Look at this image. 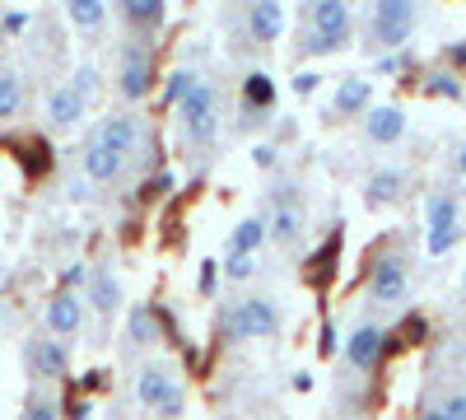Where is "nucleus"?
I'll list each match as a JSON object with an SVG mask.
<instances>
[{"instance_id":"f257e3e1","label":"nucleus","mask_w":466,"mask_h":420,"mask_svg":"<svg viewBox=\"0 0 466 420\" xmlns=\"http://www.w3.org/2000/svg\"><path fill=\"white\" fill-rule=\"evenodd\" d=\"M276 332H280L276 299L243 294V299L228 303V313H224V336L228 341H261V336H276Z\"/></svg>"},{"instance_id":"f03ea898","label":"nucleus","mask_w":466,"mask_h":420,"mask_svg":"<svg viewBox=\"0 0 466 420\" xmlns=\"http://www.w3.org/2000/svg\"><path fill=\"white\" fill-rule=\"evenodd\" d=\"M355 33V15L340 0H322V5L308 10V37H303V52H340Z\"/></svg>"},{"instance_id":"7ed1b4c3","label":"nucleus","mask_w":466,"mask_h":420,"mask_svg":"<svg viewBox=\"0 0 466 420\" xmlns=\"http://www.w3.org/2000/svg\"><path fill=\"white\" fill-rule=\"evenodd\" d=\"M131 393H136V402L145 411H159V415H177L182 411V384H177V374L168 364H140Z\"/></svg>"},{"instance_id":"20e7f679","label":"nucleus","mask_w":466,"mask_h":420,"mask_svg":"<svg viewBox=\"0 0 466 420\" xmlns=\"http://www.w3.org/2000/svg\"><path fill=\"white\" fill-rule=\"evenodd\" d=\"M420 10L406 5V0H378L373 15H369V37H373V47H401L410 28H415Z\"/></svg>"},{"instance_id":"39448f33","label":"nucleus","mask_w":466,"mask_h":420,"mask_svg":"<svg viewBox=\"0 0 466 420\" xmlns=\"http://www.w3.org/2000/svg\"><path fill=\"white\" fill-rule=\"evenodd\" d=\"M24 364H28V378L33 384H52V378H66L70 369V351H66V341L47 336V332H37L24 341Z\"/></svg>"},{"instance_id":"423d86ee","label":"nucleus","mask_w":466,"mask_h":420,"mask_svg":"<svg viewBox=\"0 0 466 420\" xmlns=\"http://www.w3.org/2000/svg\"><path fill=\"white\" fill-rule=\"evenodd\" d=\"M182 112V136L191 140V145H206V140H215V131H219V108H215V85H197L191 89V98L177 108Z\"/></svg>"},{"instance_id":"0eeeda50","label":"nucleus","mask_w":466,"mask_h":420,"mask_svg":"<svg viewBox=\"0 0 466 420\" xmlns=\"http://www.w3.org/2000/svg\"><path fill=\"white\" fill-rule=\"evenodd\" d=\"M154 52L149 47H140V43H131V47H122V61H116V94L122 98H145L149 89H154Z\"/></svg>"},{"instance_id":"6e6552de","label":"nucleus","mask_w":466,"mask_h":420,"mask_svg":"<svg viewBox=\"0 0 466 420\" xmlns=\"http://www.w3.org/2000/svg\"><path fill=\"white\" fill-rule=\"evenodd\" d=\"M406 290H410V266H406V257H378V261H373V276H369L373 303H401Z\"/></svg>"},{"instance_id":"1a4fd4ad","label":"nucleus","mask_w":466,"mask_h":420,"mask_svg":"<svg viewBox=\"0 0 466 420\" xmlns=\"http://www.w3.org/2000/svg\"><path fill=\"white\" fill-rule=\"evenodd\" d=\"M43 327H47V336H56V341L75 336V332L85 327V299L70 294V290H56V294L47 299V309H43Z\"/></svg>"},{"instance_id":"9d476101","label":"nucleus","mask_w":466,"mask_h":420,"mask_svg":"<svg viewBox=\"0 0 466 420\" xmlns=\"http://www.w3.org/2000/svg\"><path fill=\"white\" fill-rule=\"evenodd\" d=\"M136 140H140V118H136V112H107V118L98 122V131H94V145L116 149L122 159L136 149Z\"/></svg>"},{"instance_id":"9b49d317","label":"nucleus","mask_w":466,"mask_h":420,"mask_svg":"<svg viewBox=\"0 0 466 420\" xmlns=\"http://www.w3.org/2000/svg\"><path fill=\"white\" fill-rule=\"evenodd\" d=\"M364 136H369L373 145H397V140L406 136V112H401L397 103L369 108V112H364Z\"/></svg>"},{"instance_id":"f8f14e48","label":"nucleus","mask_w":466,"mask_h":420,"mask_svg":"<svg viewBox=\"0 0 466 420\" xmlns=\"http://www.w3.org/2000/svg\"><path fill=\"white\" fill-rule=\"evenodd\" d=\"M378 355H382V327L360 323L355 332H350V341H345V360H350V369L369 374V369L378 364Z\"/></svg>"},{"instance_id":"ddd939ff","label":"nucleus","mask_w":466,"mask_h":420,"mask_svg":"<svg viewBox=\"0 0 466 420\" xmlns=\"http://www.w3.org/2000/svg\"><path fill=\"white\" fill-rule=\"evenodd\" d=\"M85 294H89V309H98L103 318L122 309V281H116L112 266H94V271H89V285H85Z\"/></svg>"},{"instance_id":"4468645a","label":"nucleus","mask_w":466,"mask_h":420,"mask_svg":"<svg viewBox=\"0 0 466 420\" xmlns=\"http://www.w3.org/2000/svg\"><path fill=\"white\" fill-rule=\"evenodd\" d=\"M80 118H85V98L75 94V85H56L47 94V122L56 131H70V127H80Z\"/></svg>"},{"instance_id":"2eb2a0df","label":"nucleus","mask_w":466,"mask_h":420,"mask_svg":"<svg viewBox=\"0 0 466 420\" xmlns=\"http://www.w3.org/2000/svg\"><path fill=\"white\" fill-rule=\"evenodd\" d=\"M243 24H248V37L252 43H276V37L285 33V5H248V15H243Z\"/></svg>"},{"instance_id":"dca6fc26","label":"nucleus","mask_w":466,"mask_h":420,"mask_svg":"<svg viewBox=\"0 0 466 420\" xmlns=\"http://www.w3.org/2000/svg\"><path fill=\"white\" fill-rule=\"evenodd\" d=\"M401 192H406V173L401 169H373L369 173V182H364V197H369V206H392V201H401Z\"/></svg>"},{"instance_id":"f3484780","label":"nucleus","mask_w":466,"mask_h":420,"mask_svg":"<svg viewBox=\"0 0 466 420\" xmlns=\"http://www.w3.org/2000/svg\"><path fill=\"white\" fill-rule=\"evenodd\" d=\"M122 169H127V159L116 155V149H107V145H85V178L89 182H116L122 178Z\"/></svg>"},{"instance_id":"a211bd4d","label":"nucleus","mask_w":466,"mask_h":420,"mask_svg":"<svg viewBox=\"0 0 466 420\" xmlns=\"http://www.w3.org/2000/svg\"><path fill=\"white\" fill-rule=\"evenodd\" d=\"M266 239L280 243V248H294L303 239V210L299 206H280L276 215L266 220Z\"/></svg>"},{"instance_id":"6ab92c4d","label":"nucleus","mask_w":466,"mask_h":420,"mask_svg":"<svg viewBox=\"0 0 466 420\" xmlns=\"http://www.w3.org/2000/svg\"><path fill=\"white\" fill-rule=\"evenodd\" d=\"M424 220H430V229H461V201L452 192H430L424 197Z\"/></svg>"},{"instance_id":"aec40b11","label":"nucleus","mask_w":466,"mask_h":420,"mask_svg":"<svg viewBox=\"0 0 466 420\" xmlns=\"http://www.w3.org/2000/svg\"><path fill=\"white\" fill-rule=\"evenodd\" d=\"M261 243H266V220L248 215V220L228 234V257H257Z\"/></svg>"},{"instance_id":"412c9836","label":"nucleus","mask_w":466,"mask_h":420,"mask_svg":"<svg viewBox=\"0 0 466 420\" xmlns=\"http://www.w3.org/2000/svg\"><path fill=\"white\" fill-rule=\"evenodd\" d=\"M373 98V85L364 80V75H345V80L336 85V112H364Z\"/></svg>"},{"instance_id":"4be33fe9","label":"nucleus","mask_w":466,"mask_h":420,"mask_svg":"<svg viewBox=\"0 0 466 420\" xmlns=\"http://www.w3.org/2000/svg\"><path fill=\"white\" fill-rule=\"evenodd\" d=\"M122 19H127L131 28H159V24L168 19V10L159 5V0H127Z\"/></svg>"},{"instance_id":"5701e85b","label":"nucleus","mask_w":466,"mask_h":420,"mask_svg":"<svg viewBox=\"0 0 466 420\" xmlns=\"http://www.w3.org/2000/svg\"><path fill=\"white\" fill-rule=\"evenodd\" d=\"M19 108H24V80L15 70H0V122L19 118Z\"/></svg>"},{"instance_id":"b1692460","label":"nucleus","mask_w":466,"mask_h":420,"mask_svg":"<svg viewBox=\"0 0 466 420\" xmlns=\"http://www.w3.org/2000/svg\"><path fill=\"white\" fill-rule=\"evenodd\" d=\"M66 19H70L75 28H103V24H107V5H98V0H70Z\"/></svg>"},{"instance_id":"393cba45","label":"nucleus","mask_w":466,"mask_h":420,"mask_svg":"<svg viewBox=\"0 0 466 420\" xmlns=\"http://www.w3.org/2000/svg\"><path fill=\"white\" fill-rule=\"evenodd\" d=\"M201 80H197V70H187V66H177L168 80H164V98L173 103V108H182L187 98H191V89H197Z\"/></svg>"},{"instance_id":"a878e982","label":"nucleus","mask_w":466,"mask_h":420,"mask_svg":"<svg viewBox=\"0 0 466 420\" xmlns=\"http://www.w3.org/2000/svg\"><path fill=\"white\" fill-rule=\"evenodd\" d=\"M127 336L136 341V346H149L154 336H159V323H154V313L145 309V303H136L131 318H127Z\"/></svg>"},{"instance_id":"bb28decb","label":"nucleus","mask_w":466,"mask_h":420,"mask_svg":"<svg viewBox=\"0 0 466 420\" xmlns=\"http://www.w3.org/2000/svg\"><path fill=\"white\" fill-rule=\"evenodd\" d=\"M24 420H61V406H56L43 388H33L28 402H24Z\"/></svg>"},{"instance_id":"cd10ccee","label":"nucleus","mask_w":466,"mask_h":420,"mask_svg":"<svg viewBox=\"0 0 466 420\" xmlns=\"http://www.w3.org/2000/svg\"><path fill=\"white\" fill-rule=\"evenodd\" d=\"M243 98L252 103V108H270V98H276V89H270V80L257 70V75H248V89H243Z\"/></svg>"},{"instance_id":"c85d7f7f","label":"nucleus","mask_w":466,"mask_h":420,"mask_svg":"<svg viewBox=\"0 0 466 420\" xmlns=\"http://www.w3.org/2000/svg\"><path fill=\"white\" fill-rule=\"evenodd\" d=\"M457 239H461V229H430L424 248H430V257H443V252H452V248H457Z\"/></svg>"},{"instance_id":"c756f323","label":"nucleus","mask_w":466,"mask_h":420,"mask_svg":"<svg viewBox=\"0 0 466 420\" xmlns=\"http://www.w3.org/2000/svg\"><path fill=\"white\" fill-rule=\"evenodd\" d=\"M98 80H103V75H98V66H94V61H85L80 70H75V94H80V98L89 103V94L98 89Z\"/></svg>"},{"instance_id":"7c9ffc66","label":"nucleus","mask_w":466,"mask_h":420,"mask_svg":"<svg viewBox=\"0 0 466 420\" xmlns=\"http://www.w3.org/2000/svg\"><path fill=\"white\" fill-rule=\"evenodd\" d=\"M430 94H439V98H461V85H457V75H448V70L430 75Z\"/></svg>"},{"instance_id":"2f4dec72","label":"nucleus","mask_w":466,"mask_h":420,"mask_svg":"<svg viewBox=\"0 0 466 420\" xmlns=\"http://www.w3.org/2000/svg\"><path fill=\"white\" fill-rule=\"evenodd\" d=\"M252 271H257V257H228L224 261V276L228 281H248Z\"/></svg>"},{"instance_id":"473e14b6","label":"nucleus","mask_w":466,"mask_h":420,"mask_svg":"<svg viewBox=\"0 0 466 420\" xmlns=\"http://www.w3.org/2000/svg\"><path fill=\"white\" fill-rule=\"evenodd\" d=\"M439 406H443V415H448V420H466V388L448 393V397H443Z\"/></svg>"},{"instance_id":"72a5a7b5","label":"nucleus","mask_w":466,"mask_h":420,"mask_svg":"<svg viewBox=\"0 0 466 420\" xmlns=\"http://www.w3.org/2000/svg\"><path fill=\"white\" fill-rule=\"evenodd\" d=\"M0 28H5V33H24V28H28V15H19V10L0 15Z\"/></svg>"},{"instance_id":"f704fd0d","label":"nucleus","mask_w":466,"mask_h":420,"mask_svg":"<svg viewBox=\"0 0 466 420\" xmlns=\"http://www.w3.org/2000/svg\"><path fill=\"white\" fill-rule=\"evenodd\" d=\"M215 285H219V261H206V266H201V290L210 294Z\"/></svg>"},{"instance_id":"c9c22d12","label":"nucleus","mask_w":466,"mask_h":420,"mask_svg":"<svg viewBox=\"0 0 466 420\" xmlns=\"http://www.w3.org/2000/svg\"><path fill=\"white\" fill-rule=\"evenodd\" d=\"M313 89H318V75H313V70L294 75V94H313Z\"/></svg>"},{"instance_id":"e433bc0d","label":"nucleus","mask_w":466,"mask_h":420,"mask_svg":"<svg viewBox=\"0 0 466 420\" xmlns=\"http://www.w3.org/2000/svg\"><path fill=\"white\" fill-rule=\"evenodd\" d=\"M252 159H257V169H270V164H276V149H270V145H257Z\"/></svg>"},{"instance_id":"4c0bfd02","label":"nucleus","mask_w":466,"mask_h":420,"mask_svg":"<svg viewBox=\"0 0 466 420\" xmlns=\"http://www.w3.org/2000/svg\"><path fill=\"white\" fill-rule=\"evenodd\" d=\"M168 187H173V178L164 173V178H154V182L145 187V197H164V192H168Z\"/></svg>"},{"instance_id":"58836bf2","label":"nucleus","mask_w":466,"mask_h":420,"mask_svg":"<svg viewBox=\"0 0 466 420\" xmlns=\"http://www.w3.org/2000/svg\"><path fill=\"white\" fill-rule=\"evenodd\" d=\"M336 346H340V341H336V327L327 323V327H322V355H336Z\"/></svg>"},{"instance_id":"ea45409f","label":"nucleus","mask_w":466,"mask_h":420,"mask_svg":"<svg viewBox=\"0 0 466 420\" xmlns=\"http://www.w3.org/2000/svg\"><path fill=\"white\" fill-rule=\"evenodd\" d=\"M420 420H448V415H443V406L434 402V406H424V415H420Z\"/></svg>"},{"instance_id":"a19ab883","label":"nucleus","mask_w":466,"mask_h":420,"mask_svg":"<svg viewBox=\"0 0 466 420\" xmlns=\"http://www.w3.org/2000/svg\"><path fill=\"white\" fill-rule=\"evenodd\" d=\"M70 420H89V402H75V415Z\"/></svg>"},{"instance_id":"79ce46f5","label":"nucleus","mask_w":466,"mask_h":420,"mask_svg":"<svg viewBox=\"0 0 466 420\" xmlns=\"http://www.w3.org/2000/svg\"><path fill=\"white\" fill-rule=\"evenodd\" d=\"M457 164H461V173H466V149H461V159H457Z\"/></svg>"},{"instance_id":"37998d69","label":"nucleus","mask_w":466,"mask_h":420,"mask_svg":"<svg viewBox=\"0 0 466 420\" xmlns=\"http://www.w3.org/2000/svg\"><path fill=\"white\" fill-rule=\"evenodd\" d=\"M461 290H466V276H461Z\"/></svg>"},{"instance_id":"c03bdc74","label":"nucleus","mask_w":466,"mask_h":420,"mask_svg":"<svg viewBox=\"0 0 466 420\" xmlns=\"http://www.w3.org/2000/svg\"><path fill=\"white\" fill-rule=\"evenodd\" d=\"M257 420H270V415H257Z\"/></svg>"}]
</instances>
